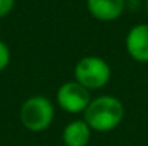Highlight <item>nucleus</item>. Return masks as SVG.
<instances>
[{
	"mask_svg": "<svg viewBox=\"0 0 148 146\" xmlns=\"http://www.w3.org/2000/svg\"><path fill=\"white\" fill-rule=\"evenodd\" d=\"M112 69L104 58L98 55L82 57L74 66V80L85 86L88 91L101 90L110 82Z\"/></svg>",
	"mask_w": 148,
	"mask_h": 146,
	"instance_id": "obj_3",
	"label": "nucleus"
},
{
	"mask_svg": "<svg viewBox=\"0 0 148 146\" xmlns=\"http://www.w3.org/2000/svg\"><path fill=\"white\" fill-rule=\"evenodd\" d=\"M87 10L95 19L101 22H112L126 10V0H85Z\"/></svg>",
	"mask_w": 148,
	"mask_h": 146,
	"instance_id": "obj_6",
	"label": "nucleus"
},
{
	"mask_svg": "<svg viewBox=\"0 0 148 146\" xmlns=\"http://www.w3.org/2000/svg\"><path fill=\"white\" fill-rule=\"evenodd\" d=\"M125 46L128 55L137 63H148V24L134 25L126 35Z\"/></svg>",
	"mask_w": 148,
	"mask_h": 146,
	"instance_id": "obj_5",
	"label": "nucleus"
},
{
	"mask_svg": "<svg viewBox=\"0 0 148 146\" xmlns=\"http://www.w3.org/2000/svg\"><path fill=\"white\" fill-rule=\"evenodd\" d=\"M91 132L93 130L84 120H74L65 126L62 132V140L65 146H88Z\"/></svg>",
	"mask_w": 148,
	"mask_h": 146,
	"instance_id": "obj_7",
	"label": "nucleus"
},
{
	"mask_svg": "<svg viewBox=\"0 0 148 146\" xmlns=\"http://www.w3.org/2000/svg\"><path fill=\"white\" fill-rule=\"evenodd\" d=\"M55 101H57V105L63 112L77 115V113L85 112V109L88 107L91 101V94L85 86H82L79 82L69 80L58 86Z\"/></svg>",
	"mask_w": 148,
	"mask_h": 146,
	"instance_id": "obj_4",
	"label": "nucleus"
},
{
	"mask_svg": "<svg viewBox=\"0 0 148 146\" xmlns=\"http://www.w3.org/2000/svg\"><path fill=\"white\" fill-rule=\"evenodd\" d=\"M145 8H147V11H148V0H145Z\"/></svg>",
	"mask_w": 148,
	"mask_h": 146,
	"instance_id": "obj_10",
	"label": "nucleus"
},
{
	"mask_svg": "<svg viewBox=\"0 0 148 146\" xmlns=\"http://www.w3.org/2000/svg\"><path fill=\"white\" fill-rule=\"evenodd\" d=\"M55 118V107L49 97L43 94L30 96L21 104L19 120L29 132H44Z\"/></svg>",
	"mask_w": 148,
	"mask_h": 146,
	"instance_id": "obj_2",
	"label": "nucleus"
},
{
	"mask_svg": "<svg viewBox=\"0 0 148 146\" xmlns=\"http://www.w3.org/2000/svg\"><path fill=\"white\" fill-rule=\"evenodd\" d=\"M10 63H11V50H10L8 44L0 39V72L8 68Z\"/></svg>",
	"mask_w": 148,
	"mask_h": 146,
	"instance_id": "obj_8",
	"label": "nucleus"
},
{
	"mask_svg": "<svg viewBox=\"0 0 148 146\" xmlns=\"http://www.w3.org/2000/svg\"><path fill=\"white\" fill-rule=\"evenodd\" d=\"M125 105L115 96L101 94L98 97H91L88 107L84 112V118L93 132H112L117 129L125 120Z\"/></svg>",
	"mask_w": 148,
	"mask_h": 146,
	"instance_id": "obj_1",
	"label": "nucleus"
},
{
	"mask_svg": "<svg viewBox=\"0 0 148 146\" xmlns=\"http://www.w3.org/2000/svg\"><path fill=\"white\" fill-rule=\"evenodd\" d=\"M16 0H0V19L6 17L14 8Z\"/></svg>",
	"mask_w": 148,
	"mask_h": 146,
	"instance_id": "obj_9",
	"label": "nucleus"
}]
</instances>
